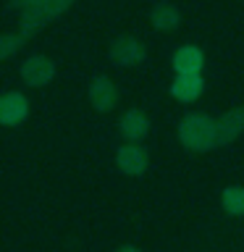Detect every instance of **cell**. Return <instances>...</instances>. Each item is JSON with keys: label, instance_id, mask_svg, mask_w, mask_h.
Here are the masks:
<instances>
[{"label": "cell", "instance_id": "1", "mask_svg": "<svg viewBox=\"0 0 244 252\" xmlns=\"http://www.w3.org/2000/svg\"><path fill=\"white\" fill-rule=\"evenodd\" d=\"M179 142L192 153H208L218 145V126L215 118L202 113H189L179 124Z\"/></svg>", "mask_w": 244, "mask_h": 252}, {"label": "cell", "instance_id": "2", "mask_svg": "<svg viewBox=\"0 0 244 252\" xmlns=\"http://www.w3.org/2000/svg\"><path fill=\"white\" fill-rule=\"evenodd\" d=\"M74 3L76 0H39L34 8H29V11L21 13V34L29 39L31 34H37L47 21L63 16Z\"/></svg>", "mask_w": 244, "mask_h": 252}, {"label": "cell", "instance_id": "3", "mask_svg": "<svg viewBox=\"0 0 244 252\" xmlns=\"http://www.w3.org/2000/svg\"><path fill=\"white\" fill-rule=\"evenodd\" d=\"M108 58L113 61L116 66L129 68V66H137V63H142V61L147 58V47L142 45L137 37L121 34V37H116L113 42H110V47H108Z\"/></svg>", "mask_w": 244, "mask_h": 252}, {"label": "cell", "instance_id": "4", "mask_svg": "<svg viewBox=\"0 0 244 252\" xmlns=\"http://www.w3.org/2000/svg\"><path fill=\"white\" fill-rule=\"evenodd\" d=\"M19 74H21V82L27 87H45L55 76V63L47 55H31V58H27L21 63Z\"/></svg>", "mask_w": 244, "mask_h": 252}, {"label": "cell", "instance_id": "5", "mask_svg": "<svg viewBox=\"0 0 244 252\" xmlns=\"http://www.w3.org/2000/svg\"><path fill=\"white\" fill-rule=\"evenodd\" d=\"M87 94H90L92 108L100 110V113H108V110H113L118 105V87L108 76H94L90 82Z\"/></svg>", "mask_w": 244, "mask_h": 252}, {"label": "cell", "instance_id": "6", "mask_svg": "<svg viewBox=\"0 0 244 252\" xmlns=\"http://www.w3.org/2000/svg\"><path fill=\"white\" fill-rule=\"evenodd\" d=\"M118 131H121V137L129 142V145H137V142H142L147 137L150 131V118L145 110L139 108H131L126 110V113L118 118Z\"/></svg>", "mask_w": 244, "mask_h": 252}, {"label": "cell", "instance_id": "7", "mask_svg": "<svg viewBox=\"0 0 244 252\" xmlns=\"http://www.w3.org/2000/svg\"><path fill=\"white\" fill-rule=\"evenodd\" d=\"M116 165L121 168V173H126V176H142V173L147 171V165H150L147 150L139 147V145H123V147H118Z\"/></svg>", "mask_w": 244, "mask_h": 252}, {"label": "cell", "instance_id": "8", "mask_svg": "<svg viewBox=\"0 0 244 252\" xmlns=\"http://www.w3.org/2000/svg\"><path fill=\"white\" fill-rule=\"evenodd\" d=\"M27 116H29V100L21 92L0 94V124L3 126H19Z\"/></svg>", "mask_w": 244, "mask_h": 252}, {"label": "cell", "instance_id": "9", "mask_svg": "<svg viewBox=\"0 0 244 252\" xmlns=\"http://www.w3.org/2000/svg\"><path fill=\"white\" fill-rule=\"evenodd\" d=\"M218 126V145H231V142L244 131V105L226 110L215 121Z\"/></svg>", "mask_w": 244, "mask_h": 252}, {"label": "cell", "instance_id": "10", "mask_svg": "<svg viewBox=\"0 0 244 252\" xmlns=\"http://www.w3.org/2000/svg\"><path fill=\"white\" fill-rule=\"evenodd\" d=\"M202 66H205V55L197 45H184L176 50V55H173V71H176V76L200 74Z\"/></svg>", "mask_w": 244, "mask_h": 252}, {"label": "cell", "instance_id": "11", "mask_svg": "<svg viewBox=\"0 0 244 252\" xmlns=\"http://www.w3.org/2000/svg\"><path fill=\"white\" fill-rule=\"evenodd\" d=\"M205 92V82L200 74H186V76H176L171 82V94L179 102H194L197 97H202Z\"/></svg>", "mask_w": 244, "mask_h": 252}, {"label": "cell", "instance_id": "12", "mask_svg": "<svg viewBox=\"0 0 244 252\" xmlns=\"http://www.w3.org/2000/svg\"><path fill=\"white\" fill-rule=\"evenodd\" d=\"M150 24H152L157 32H173V29H179V24H181V13H179V8L171 5V3H157L152 11H150Z\"/></svg>", "mask_w": 244, "mask_h": 252}, {"label": "cell", "instance_id": "13", "mask_svg": "<svg viewBox=\"0 0 244 252\" xmlns=\"http://www.w3.org/2000/svg\"><path fill=\"white\" fill-rule=\"evenodd\" d=\"M220 205L228 216H244V187H226L220 194Z\"/></svg>", "mask_w": 244, "mask_h": 252}, {"label": "cell", "instance_id": "14", "mask_svg": "<svg viewBox=\"0 0 244 252\" xmlns=\"http://www.w3.org/2000/svg\"><path fill=\"white\" fill-rule=\"evenodd\" d=\"M27 42V37L21 34H0V61H5V58H11L13 53H19V47Z\"/></svg>", "mask_w": 244, "mask_h": 252}, {"label": "cell", "instance_id": "15", "mask_svg": "<svg viewBox=\"0 0 244 252\" xmlns=\"http://www.w3.org/2000/svg\"><path fill=\"white\" fill-rule=\"evenodd\" d=\"M39 3V0H11V8H16V11H29V8H34Z\"/></svg>", "mask_w": 244, "mask_h": 252}, {"label": "cell", "instance_id": "16", "mask_svg": "<svg viewBox=\"0 0 244 252\" xmlns=\"http://www.w3.org/2000/svg\"><path fill=\"white\" fill-rule=\"evenodd\" d=\"M116 252H142L139 247H134V244H123V247H118Z\"/></svg>", "mask_w": 244, "mask_h": 252}]
</instances>
